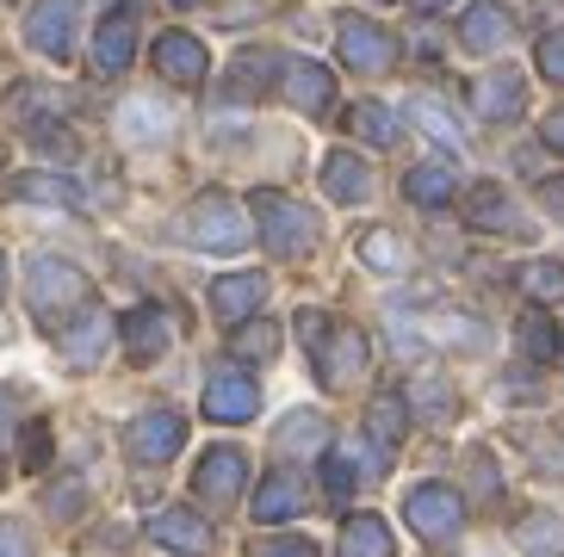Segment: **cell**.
Masks as SVG:
<instances>
[{
	"mask_svg": "<svg viewBox=\"0 0 564 557\" xmlns=\"http://www.w3.org/2000/svg\"><path fill=\"white\" fill-rule=\"evenodd\" d=\"M335 44H341V63L354 75H384V68L398 63V37L384 32V25H372V19H341Z\"/></svg>",
	"mask_w": 564,
	"mask_h": 557,
	"instance_id": "obj_7",
	"label": "cell"
},
{
	"mask_svg": "<svg viewBox=\"0 0 564 557\" xmlns=\"http://www.w3.org/2000/svg\"><path fill=\"white\" fill-rule=\"evenodd\" d=\"M434 335H441V341H453V347H484V341H490V335H484V323H465V316H441V323H434Z\"/></svg>",
	"mask_w": 564,
	"mask_h": 557,
	"instance_id": "obj_38",
	"label": "cell"
},
{
	"mask_svg": "<svg viewBox=\"0 0 564 557\" xmlns=\"http://www.w3.org/2000/svg\"><path fill=\"white\" fill-rule=\"evenodd\" d=\"M465 223H478V230H497V236H528V223L514 217V198L502 193L497 181H484L465 193Z\"/></svg>",
	"mask_w": 564,
	"mask_h": 557,
	"instance_id": "obj_19",
	"label": "cell"
},
{
	"mask_svg": "<svg viewBox=\"0 0 564 557\" xmlns=\"http://www.w3.org/2000/svg\"><path fill=\"white\" fill-rule=\"evenodd\" d=\"M254 557H316V545H304V539H261Z\"/></svg>",
	"mask_w": 564,
	"mask_h": 557,
	"instance_id": "obj_44",
	"label": "cell"
},
{
	"mask_svg": "<svg viewBox=\"0 0 564 557\" xmlns=\"http://www.w3.org/2000/svg\"><path fill=\"white\" fill-rule=\"evenodd\" d=\"M366 427H372V440H379V446H398L403 434H410V403H403L398 391L372 396V409H366Z\"/></svg>",
	"mask_w": 564,
	"mask_h": 557,
	"instance_id": "obj_31",
	"label": "cell"
},
{
	"mask_svg": "<svg viewBox=\"0 0 564 557\" xmlns=\"http://www.w3.org/2000/svg\"><path fill=\"white\" fill-rule=\"evenodd\" d=\"M13 198H25V205H63V211H75V205H82V186L63 181V174H19V181H13Z\"/></svg>",
	"mask_w": 564,
	"mask_h": 557,
	"instance_id": "obj_28",
	"label": "cell"
},
{
	"mask_svg": "<svg viewBox=\"0 0 564 557\" xmlns=\"http://www.w3.org/2000/svg\"><path fill=\"white\" fill-rule=\"evenodd\" d=\"M242 483H249V452L242 446H212L199 459V471H193V495L217 502V509H230L236 495H242Z\"/></svg>",
	"mask_w": 564,
	"mask_h": 557,
	"instance_id": "obj_8",
	"label": "cell"
},
{
	"mask_svg": "<svg viewBox=\"0 0 564 557\" xmlns=\"http://www.w3.org/2000/svg\"><path fill=\"white\" fill-rule=\"evenodd\" d=\"M354 477H360V465H348V459H323V483H329L335 502H348V495H354Z\"/></svg>",
	"mask_w": 564,
	"mask_h": 557,
	"instance_id": "obj_40",
	"label": "cell"
},
{
	"mask_svg": "<svg viewBox=\"0 0 564 557\" xmlns=\"http://www.w3.org/2000/svg\"><path fill=\"white\" fill-rule=\"evenodd\" d=\"M533 63H540V75H546V81H564V32H546V37H540Z\"/></svg>",
	"mask_w": 564,
	"mask_h": 557,
	"instance_id": "obj_39",
	"label": "cell"
},
{
	"mask_svg": "<svg viewBox=\"0 0 564 557\" xmlns=\"http://www.w3.org/2000/svg\"><path fill=\"white\" fill-rule=\"evenodd\" d=\"M118 335H124V347H131V360H162L167 341H174V323H167L162 304H143V310H131L124 323H118Z\"/></svg>",
	"mask_w": 564,
	"mask_h": 557,
	"instance_id": "obj_18",
	"label": "cell"
},
{
	"mask_svg": "<svg viewBox=\"0 0 564 557\" xmlns=\"http://www.w3.org/2000/svg\"><path fill=\"white\" fill-rule=\"evenodd\" d=\"M403 403H415V409L429 415L434 427H441V422H447V415H453V391H447V378H415V384H410V396H403Z\"/></svg>",
	"mask_w": 564,
	"mask_h": 557,
	"instance_id": "obj_36",
	"label": "cell"
},
{
	"mask_svg": "<svg viewBox=\"0 0 564 557\" xmlns=\"http://www.w3.org/2000/svg\"><path fill=\"white\" fill-rule=\"evenodd\" d=\"M514 335H521V353H528L533 365H552V360H564V335H558V323H552L546 310H528Z\"/></svg>",
	"mask_w": 564,
	"mask_h": 557,
	"instance_id": "obj_26",
	"label": "cell"
},
{
	"mask_svg": "<svg viewBox=\"0 0 564 557\" xmlns=\"http://www.w3.org/2000/svg\"><path fill=\"white\" fill-rule=\"evenodd\" d=\"M82 509V483H56L51 490V514H75Z\"/></svg>",
	"mask_w": 564,
	"mask_h": 557,
	"instance_id": "obj_45",
	"label": "cell"
},
{
	"mask_svg": "<svg viewBox=\"0 0 564 557\" xmlns=\"http://www.w3.org/2000/svg\"><path fill=\"white\" fill-rule=\"evenodd\" d=\"M174 7H193V0H174Z\"/></svg>",
	"mask_w": 564,
	"mask_h": 557,
	"instance_id": "obj_51",
	"label": "cell"
},
{
	"mask_svg": "<svg viewBox=\"0 0 564 557\" xmlns=\"http://www.w3.org/2000/svg\"><path fill=\"white\" fill-rule=\"evenodd\" d=\"M311 509V495H304V483L292 471H267L261 477V490H254V521L261 526H285V521H299V514Z\"/></svg>",
	"mask_w": 564,
	"mask_h": 557,
	"instance_id": "obj_13",
	"label": "cell"
},
{
	"mask_svg": "<svg viewBox=\"0 0 564 557\" xmlns=\"http://www.w3.org/2000/svg\"><path fill=\"white\" fill-rule=\"evenodd\" d=\"M341 557H398L391 526H384L379 514H348V521H341Z\"/></svg>",
	"mask_w": 564,
	"mask_h": 557,
	"instance_id": "obj_24",
	"label": "cell"
},
{
	"mask_svg": "<svg viewBox=\"0 0 564 557\" xmlns=\"http://www.w3.org/2000/svg\"><path fill=\"white\" fill-rule=\"evenodd\" d=\"M280 353V328L261 323V316H249V323L236 328V360H273Z\"/></svg>",
	"mask_w": 564,
	"mask_h": 557,
	"instance_id": "obj_34",
	"label": "cell"
},
{
	"mask_svg": "<svg viewBox=\"0 0 564 557\" xmlns=\"http://www.w3.org/2000/svg\"><path fill=\"white\" fill-rule=\"evenodd\" d=\"M521 99H528V87H521V75H514V68H490V75H478V81H471V112L490 118V124L514 118V112H521Z\"/></svg>",
	"mask_w": 564,
	"mask_h": 557,
	"instance_id": "obj_17",
	"label": "cell"
},
{
	"mask_svg": "<svg viewBox=\"0 0 564 557\" xmlns=\"http://www.w3.org/2000/svg\"><path fill=\"white\" fill-rule=\"evenodd\" d=\"M410 118H415V124H422V131H429L441 149H465V131H459V124L447 118V106H434V99H415V106H410Z\"/></svg>",
	"mask_w": 564,
	"mask_h": 557,
	"instance_id": "obj_35",
	"label": "cell"
},
{
	"mask_svg": "<svg viewBox=\"0 0 564 557\" xmlns=\"http://www.w3.org/2000/svg\"><path fill=\"white\" fill-rule=\"evenodd\" d=\"M249 205H254V223H261V242H267L273 261H304V254L323 242L316 211H311V205H299L292 193H267V186H261Z\"/></svg>",
	"mask_w": 564,
	"mask_h": 557,
	"instance_id": "obj_1",
	"label": "cell"
},
{
	"mask_svg": "<svg viewBox=\"0 0 564 557\" xmlns=\"http://www.w3.org/2000/svg\"><path fill=\"white\" fill-rule=\"evenodd\" d=\"M155 68H162V81H174V87H199L212 56H205V44L193 32H162L155 37Z\"/></svg>",
	"mask_w": 564,
	"mask_h": 557,
	"instance_id": "obj_11",
	"label": "cell"
},
{
	"mask_svg": "<svg viewBox=\"0 0 564 557\" xmlns=\"http://www.w3.org/2000/svg\"><path fill=\"white\" fill-rule=\"evenodd\" d=\"M7 427H13V396L0 391V434H7Z\"/></svg>",
	"mask_w": 564,
	"mask_h": 557,
	"instance_id": "obj_48",
	"label": "cell"
},
{
	"mask_svg": "<svg viewBox=\"0 0 564 557\" xmlns=\"http://www.w3.org/2000/svg\"><path fill=\"white\" fill-rule=\"evenodd\" d=\"M0 292H7V254H0Z\"/></svg>",
	"mask_w": 564,
	"mask_h": 557,
	"instance_id": "obj_50",
	"label": "cell"
},
{
	"mask_svg": "<svg viewBox=\"0 0 564 557\" xmlns=\"http://www.w3.org/2000/svg\"><path fill=\"white\" fill-rule=\"evenodd\" d=\"M254 409H261V391H254V378L242 372H217L212 384H205V415L212 422H254Z\"/></svg>",
	"mask_w": 564,
	"mask_h": 557,
	"instance_id": "obj_14",
	"label": "cell"
},
{
	"mask_svg": "<svg viewBox=\"0 0 564 557\" xmlns=\"http://www.w3.org/2000/svg\"><path fill=\"white\" fill-rule=\"evenodd\" d=\"M521 285H528L533 297H564V266L558 261H533L528 273H521Z\"/></svg>",
	"mask_w": 564,
	"mask_h": 557,
	"instance_id": "obj_37",
	"label": "cell"
},
{
	"mask_svg": "<svg viewBox=\"0 0 564 557\" xmlns=\"http://www.w3.org/2000/svg\"><path fill=\"white\" fill-rule=\"evenodd\" d=\"M509 32H514L509 7H490V0H478V7H465V19H459V44L471 50V56H490V50H497Z\"/></svg>",
	"mask_w": 564,
	"mask_h": 557,
	"instance_id": "obj_21",
	"label": "cell"
},
{
	"mask_svg": "<svg viewBox=\"0 0 564 557\" xmlns=\"http://www.w3.org/2000/svg\"><path fill=\"white\" fill-rule=\"evenodd\" d=\"M329 316H323V310H304L299 316V335H304V347H311V360H316V353H323V341H329Z\"/></svg>",
	"mask_w": 564,
	"mask_h": 557,
	"instance_id": "obj_41",
	"label": "cell"
},
{
	"mask_svg": "<svg viewBox=\"0 0 564 557\" xmlns=\"http://www.w3.org/2000/svg\"><path fill=\"white\" fill-rule=\"evenodd\" d=\"M131 56H137V7L131 0H118L112 13L100 19V32H94V68L112 81V75L131 68Z\"/></svg>",
	"mask_w": 564,
	"mask_h": 557,
	"instance_id": "obj_9",
	"label": "cell"
},
{
	"mask_svg": "<svg viewBox=\"0 0 564 557\" xmlns=\"http://www.w3.org/2000/svg\"><path fill=\"white\" fill-rule=\"evenodd\" d=\"M316 372H323L329 391H348L354 378L366 372V335L360 328H329V341H323V353H316Z\"/></svg>",
	"mask_w": 564,
	"mask_h": 557,
	"instance_id": "obj_12",
	"label": "cell"
},
{
	"mask_svg": "<svg viewBox=\"0 0 564 557\" xmlns=\"http://www.w3.org/2000/svg\"><path fill=\"white\" fill-rule=\"evenodd\" d=\"M186 440V415L181 409H143L131 427H124V452L137 465H167Z\"/></svg>",
	"mask_w": 564,
	"mask_h": 557,
	"instance_id": "obj_6",
	"label": "cell"
},
{
	"mask_svg": "<svg viewBox=\"0 0 564 557\" xmlns=\"http://www.w3.org/2000/svg\"><path fill=\"white\" fill-rule=\"evenodd\" d=\"M106 341H112V316L87 304V310L75 316V328H63V360L68 365H94L106 353Z\"/></svg>",
	"mask_w": 564,
	"mask_h": 557,
	"instance_id": "obj_22",
	"label": "cell"
},
{
	"mask_svg": "<svg viewBox=\"0 0 564 557\" xmlns=\"http://www.w3.org/2000/svg\"><path fill=\"white\" fill-rule=\"evenodd\" d=\"M0 557H32V533L19 521H0Z\"/></svg>",
	"mask_w": 564,
	"mask_h": 557,
	"instance_id": "obj_42",
	"label": "cell"
},
{
	"mask_svg": "<svg viewBox=\"0 0 564 557\" xmlns=\"http://www.w3.org/2000/svg\"><path fill=\"white\" fill-rule=\"evenodd\" d=\"M261 304H267V273H224V278H212V310L224 316V323L242 328Z\"/></svg>",
	"mask_w": 564,
	"mask_h": 557,
	"instance_id": "obj_15",
	"label": "cell"
},
{
	"mask_svg": "<svg viewBox=\"0 0 564 557\" xmlns=\"http://www.w3.org/2000/svg\"><path fill=\"white\" fill-rule=\"evenodd\" d=\"M75 32H82V0H37L25 13V44L44 50L51 63L75 56Z\"/></svg>",
	"mask_w": 564,
	"mask_h": 557,
	"instance_id": "obj_5",
	"label": "cell"
},
{
	"mask_svg": "<svg viewBox=\"0 0 564 557\" xmlns=\"http://www.w3.org/2000/svg\"><path fill=\"white\" fill-rule=\"evenodd\" d=\"M25 297H32L37 323H63V316L87 310V273L82 266L56 261V254H37L32 273H25Z\"/></svg>",
	"mask_w": 564,
	"mask_h": 557,
	"instance_id": "obj_2",
	"label": "cell"
},
{
	"mask_svg": "<svg viewBox=\"0 0 564 557\" xmlns=\"http://www.w3.org/2000/svg\"><path fill=\"white\" fill-rule=\"evenodd\" d=\"M273 446H280L285 459H316L323 446H329V422L316 409H299V415H285L280 434H273Z\"/></svg>",
	"mask_w": 564,
	"mask_h": 557,
	"instance_id": "obj_23",
	"label": "cell"
},
{
	"mask_svg": "<svg viewBox=\"0 0 564 557\" xmlns=\"http://www.w3.org/2000/svg\"><path fill=\"white\" fill-rule=\"evenodd\" d=\"M360 266H372V273H403V266H410V248H403L398 230H366L360 236Z\"/></svg>",
	"mask_w": 564,
	"mask_h": 557,
	"instance_id": "obj_32",
	"label": "cell"
},
{
	"mask_svg": "<svg viewBox=\"0 0 564 557\" xmlns=\"http://www.w3.org/2000/svg\"><path fill=\"white\" fill-rule=\"evenodd\" d=\"M118 131L131 136V143H155V136L174 131V118H167V106H155V99H131V106H118Z\"/></svg>",
	"mask_w": 564,
	"mask_h": 557,
	"instance_id": "obj_29",
	"label": "cell"
},
{
	"mask_svg": "<svg viewBox=\"0 0 564 557\" xmlns=\"http://www.w3.org/2000/svg\"><path fill=\"white\" fill-rule=\"evenodd\" d=\"M514 545L533 557H558L564 551V514H528V521H514Z\"/></svg>",
	"mask_w": 564,
	"mask_h": 557,
	"instance_id": "obj_30",
	"label": "cell"
},
{
	"mask_svg": "<svg viewBox=\"0 0 564 557\" xmlns=\"http://www.w3.org/2000/svg\"><path fill=\"white\" fill-rule=\"evenodd\" d=\"M323 193H329L335 205H366V193H372V167H366L354 149H335V155H323Z\"/></svg>",
	"mask_w": 564,
	"mask_h": 557,
	"instance_id": "obj_20",
	"label": "cell"
},
{
	"mask_svg": "<svg viewBox=\"0 0 564 557\" xmlns=\"http://www.w3.org/2000/svg\"><path fill=\"white\" fill-rule=\"evenodd\" d=\"M348 124H354V136H366L372 149L398 143V118H391V106H379V99H360V106L348 112Z\"/></svg>",
	"mask_w": 564,
	"mask_h": 557,
	"instance_id": "obj_33",
	"label": "cell"
},
{
	"mask_svg": "<svg viewBox=\"0 0 564 557\" xmlns=\"http://www.w3.org/2000/svg\"><path fill=\"white\" fill-rule=\"evenodd\" d=\"M280 94L292 99L299 112L323 118V112H329V99H335V75L323 63H285L280 68Z\"/></svg>",
	"mask_w": 564,
	"mask_h": 557,
	"instance_id": "obj_16",
	"label": "cell"
},
{
	"mask_svg": "<svg viewBox=\"0 0 564 557\" xmlns=\"http://www.w3.org/2000/svg\"><path fill=\"white\" fill-rule=\"evenodd\" d=\"M403 198H410V205H422V211H441V205L453 198V174L441 162L410 167V174H403Z\"/></svg>",
	"mask_w": 564,
	"mask_h": 557,
	"instance_id": "obj_27",
	"label": "cell"
},
{
	"mask_svg": "<svg viewBox=\"0 0 564 557\" xmlns=\"http://www.w3.org/2000/svg\"><path fill=\"white\" fill-rule=\"evenodd\" d=\"M150 539L167 545V551H181V557H212V551H217L212 521H199L193 509H162V514H150Z\"/></svg>",
	"mask_w": 564,
	"mask_h": 557,
	"instance_id": "obj_10",
	"label": "cell"
},
{
	"mask_svg": "<svg viewBox=\"0 0 564 557\" xmlns=\"http://www.w3.org/2000/svg\"><path fill=\"white\" fill-rule=\"evenodd\" d=\"M186 242L193 248H217V254H236V248L249 242V217H242V205L236 198H224V193H205L193 211H186Z\"/></svg>",
	"mask_w": 564,
	"mask_h": 557,
	"instance_id": "obj_3",
	"label": "cell"
},
{
	"mask_svg": "<svg viewBox=\"0 0 564 557\" xmlns=\"http://www.w3.org/2000/svg\"><path fill=\"white\" fill-rule=\"evenodd\" d=\"M540 205H546L552 217H564V181H540Z\"/></svg>",
	"mask_w": 564,
	"mask_h": 557,
	"instance_id": "obj_46",
	"label": "cell"
},
{
	"mask_svg": "<svg viewBox=\"0 0 564 557\" xmlns=\"http://www.w3.org/2000/svg\"><path fill=\"white\" fill-rule=\"evenodd\" d=\"M546 143L564 155V112H552V118H546Z\"/></svg>",
	"mask_w": 564,
	"mask_h": 557,
	"instance_id": "obj_47",
	"label": "cell"
},
{
	"mask_svg": "<svg viewBox=\"0 0 564 557\" xmlns=\"http://www.w3.org/2000/svg\"><path fill=\"white\" fill-rule=\"evenodd\" d=\"M25 465H32V471L51 465V427H25Z\"/></svg>",
	"mask_w": 564,
	"mask_h": 557,
	"instance_id": "obj_43",
	"label": "cell"
},
{
	"mask_svg": "<svg viewBox=\"0 0 564 557\" xmlns=\"http://www.w3.org/2000/svg\"><path fill=\"white\" fill-rule=\"evenodd\" d=\"M403 521L415 526V539L447 545L453 533L465 526V495L447 490V483H415V490L403 495Z\"/></svg>",
	"mask_w": 564,
	"mask_h": 557,
	"instance_id": "obj_4",
	"label": "cell"
},
{
	"mask_svg": "<svg viewBox=\"0 0 564 557\" xmlns=\"http://www.w3.org/2000/svg\"><path fill=\"white\" fill-rule=\"evenodd\" d=\"M280 68H285V56H273V50H242V56L230 63V94H236V99H254V94H267Z\"/></svg>",
	"mask_w": 564,
	"mask_h": 557,
	"instance_id": "obj_25",
	"label": "cell"
},
{
	"mask_svg": "<svg viewBox=\"0 0 564 557\" xmlns=\"http://www.w3.org/2000/svg\"><path fill=\"white\" fill-rule=\"evenodd\" d=\"M434 7H447V0H415V13H434Z\"/></svg>",
	"mask_w": 564,
	"mask_h": 557,
	"instance_id": "obj_49",
	"label": "cell"
}]
</instances>
